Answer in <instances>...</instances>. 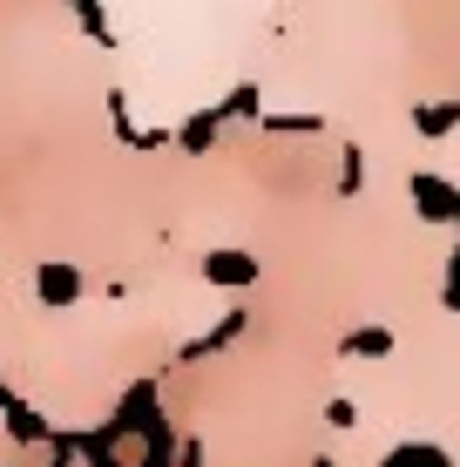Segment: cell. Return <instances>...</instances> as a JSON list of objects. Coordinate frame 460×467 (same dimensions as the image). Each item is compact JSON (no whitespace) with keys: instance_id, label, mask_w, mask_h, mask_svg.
Listing matches in <instances>:
<instances>
[{"instance_id":"cell-1","label":"cell","mask_w":460,"mask_h":467,"mask_svg":"<svg viewBox=\"0 0 460 467\" xmlns=\"http://www.w3.org/2000/svg\"><path fill=\"white\" fill-rule=\"evenodd\" d=\"M35 285L47 292V305H68V298H75V285H82V278H75V271H61V265H47Z\"/></svg>"},{"instance_id":"cell-2","label":"cell","mask_w":460,"mask_h":467,"mask_svg":"<svg viewBox=\"0 0 460 467\" xmlns=\"http://www.w3.org/2000/svg\"><path fill=\"white\" fill-rule=\"evenodd\" d=\"M210 278L237 285V278H258V265H250V257H210Z\"/></svg>"},{"instance_id":"cell-3","label":"cell","mask_w":460,"mask_h":467,"mask_svg":"<svg viewBox=\"0 0 460 467\" xmlns=\"http://www.w3.org/2000/svg\"><path fill=\"white\" fill-rule=\"evenodd\" d=\"M210 129H217V116H197L183 129V150H203V142H210Z\"/></svg>"}]
</instances>
